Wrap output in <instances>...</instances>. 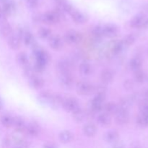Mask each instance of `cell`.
<instances>
[{
  "label": "cell",
  "mask_w": 148,
  "mask_h": 148,
  "mask_svg": "<svg viewBox=\"0 0 148 148\" xmlns=\"http://www.w3.org/2000/svg\"><path fill=\"white\" fill-rule=\"evenodd\" d=\"M94 86L88 82H80L77 86V91L81 95H89L93 93Z\"/></svg>",
  "instance_id": "cell-1"
},
{
  "label": "cell",
  "mask_w": 148,
  "mask_h": 148,
  "mask_svg": "<svg viewBox=\"0 0 148 148\" xmlns=\"http://www.w3.org/2000/svg\"><path fill=\"white\" fill-rule=\"evenodd\" d=\"M62 106L64 107L65 111L72 113L79 108V103L77 100L75 98H68L64 100L62 103Z\"/></svg>",
  "instance_id": "cell-2"
},
{
  "label": "cell",
  "mask_w": 148,
  "mask_h": 148,
  "mask_svg": "<svg viewBox=\"0 0 148 148\" xmlns=\"http://www.w3.org/2000/svg\"><path fill=\"white\" fill-rule=\"evenodd\" d=\"M130 119L128 111L126 110H121L117 108V111L116 113V122L119 125H124L127 124Z\"/></svg>",
  "instance_id": "cell-3"
},
{
  "label": "cell",
  "mask_w": 148,
  "mask_h": 148,
  "mask_svg": "<svg viewBox=\"0 0 148 148\" xmlns=\"http://www.w3.org/2000/svg\"><path fill=\"white\" fill-rule=\"evenodd\" d=\"M64 38L67 43L71 44L77 43L81 40V34L75 30H69L65 34Z\"/></svg>",
  "instance_id": "cell-4"
},
{
  "label": "cell",
  "mask_w": 148,
  "mask_h": 148,
  "mask_svg": "<svg viewBox=\"0 0 148 148\" xmlns=\"http://www.w3.org/2000/svg\"><path fill=\"white\" fill-rule=\"evenodd\" d=\"M118 27L113 24H108L103 27V35L108 38H114L118 35Z\"/></svg>",
  "instance_id": "cell-5"
},
{
  "label": "cell",
  "mask_w": 148,
  "mask_h": 148,
  "mask_svg": "<svg viewBox=\"0 0 148 148\" xmlns=\"http://www.w3.org/2000/svg\"><path fill=\"white\" fill-rule=\"evenodd\" d=\"M49 46L53 50L58 51L61 49L63 46V42H62V38L59 36H51L49 38Z\"/></svg>",
  "instance_id": "cell-6"
},
{
  "label": "cell",
  "mask_w": 148,
  "mask_h": 148,
  "mask_svg": "<svg viewBox=\"0 0 148 148\" xmlns=\"http://www.w3.org/2000/svg\"><path fill=\"white\" fill-rule=\"evenodd\" d=\"M60 83L65 88H72L74 83L73 78L69 73L62 74L60 78Z\"/></svg>",
  "instance_id": "cell-7"
},
{
  "label": "cell",
  "mask_w": 148,
  "mask_h": 148,
  "mask_svg": "<svg viewBox=\"0 0 148 148\" xmlns=\"http://www.w3.org/2000/svg\"><path fill=\"white\" fill-rule=\"evenodd\" d=\"M29 85L34 89H40L44 85V81L41 77L38 76H33L29 79Z\"/></svg>",
  "instance_id": "cell-8"
},
{
  "label": "cell",
  "mask_w": 148,
  "mask_h": 148,
  "mask_svg": "<svg viewBox=\"0 0 148 148\" xmlns=\"http://www.w3.org/2000/svg\"><path fill=\"white\" fill-rule=\"evenodd\" d=\"M83 132L87 137H94L97 133L96 126L93 123H88L83 127Z\"/></svg>",
  "instance_id": "cell-9"
},
{
  "label": "cell",
  "mask_w": 148,
  "mask_h": 148,
  "mask_svg": "<svg viewBox=\"0 0 148 148\" xmlns=\"http://www.w3.org/2000/svg\"><path fill=\"white\" fill-rule=\"evenodd\" d=\"M25 131L26 132V133L29 136L36 137L39 134L40 129H39V126L37 124H36V123H30L28 125L26 126Z\"/></svg>",
  "instance_id": "cell-10"
},
{
  "label": "cell",
  "mask_w": 148,
  "mask_h": 148,
  "mask_svg": "<svg viewBox=\"0 0 148 148\" xmlns=\"http://www.w3.org/2000/svg\"><path fill=\"white\" fill-rule=\"evenodd\" d=\"M97 121H98V123L100 125L106 127H108V126H109L111 124V119L109 115L103 113V114H101L100 115H98V116L97 117Z\"/></svg>",
  "instance_id": "cell-11"
},
{
  "label": "cell",
  "mask_w": 148,
  "mask_h": 148,
  "mask_svg": "<svg viewBox=\"0 0 148 148\" xmlns=\"http://www.w3.org/2000/svg\"><path fill=\"white\" fill-rule=\"evenodd\" d=\"M59 139L62 143H69L73 140V134L70 131L68 130H64L61 132L59 134Z\"/></svg>",
  "instance_id": "cell-12"
},
{
  "label": "cell",
  "mask_w": 148,
  "mask_h": 148,
  "mask_svg": "<svg viewBox=\"0 0 148 148\" xmlns=\"http://www.w3.org/2000/svg\"><path fill=\"white\" fill-rule=\"evenodd\" d=\"M114 72L111 69H105L101 74V79L104 83H109L114 79Z\"/></svg>",
  "instance_id": "cell-13"
},
{
  "label": "cell",
  "mask_w": 148,
  "mask_h": 148,
  "mask_svg": "<svg viewBox=\"0 0 148 148\" xmlns=\"http://www.w3.org/2000/svg\"><path fill=\"white\" fill-rule=\"evenodd\" d=\"M104 139L107 143H114L118 140L119 133L115 130H110L106 133L104 136Z\"/></svg>",
  "instance_id": "cell-14"
},
{
  "label": "cell",
  "mask_w": 148,
  "mask_h": 148,
  "mask_svg": "<svg viewBox=\"0 0 148 148\" xmlns=\"http://www.w3.org/2000/svg\"><path fill=\"white\" fill-rule=\"evenodd\" d=\"M57 67L59 72L62 73V74H68L70 72V64L69 63V62H67L66 60H62L60 62H59Z\"/></svg>",
  "instance_id": "cell-15"
},
{
  "label": "cell",
  "mask_w": 148,
  "mask_h": 148,
  "mask_svg": "<svg viewBox=\"0 0 148 148\" xmlns=\"http://www.w3.org/2000/svg\"><path fill=\"white\" fill-rule=\"evenodd\" d=\"M53 95L49 91H43L41 92L38 96L39 101L42 103L45 104H50L51 101V98Z\"/></svg>",
  "instance_id": "cell-16"
},
{
  "label": "cell",
  "mask_w": 148,
  "mask_h": 148,
  "mask_svg": "<svg viewBox=\"0 0 148 148\" xmlns=\"http://www.w3.org/2000/svg\"><path fill=\"white\" fill-rule=\"evenodd\" d=\"M12 125L14 126L16 130L18 132H23V131H25V129L26 127L24 121L20 117H15V118L13 119Z\"/></svg>",
  "instance_id": "cell-17"
},
{
  "label": "cell",
  "mask_w": 148,
  "mask_h": 148,
  "mask_svg": "<svg viewBox=\"0 0 148 148\" xmlns=\"http://www.w3.org/2000/svg\"><path fill=\"white\" fill-rule=\"evenodd\" d=\"M22 38L23 39L24 43L26 45V46H33L35 44H36L34 37H33V36L31 34V33H30V32L25 31L24 34L23 35Z\"/></svg>",
  "instance_id": "cell-18"
},
{
  "label": "cell",
  "mask_w": 148,
  "mask_h": 148,
  "mask_svg": "<svg viewBox=\"0 0 148 148\" xmlns=\"http://www.w3.org/2000/svg\"><path fill=\"white\" fill-rule=\"evenodd\" d=\"M21 38L17 35V36H12L10 38L9 40V46L11 49L16 50L19 49L20 46V42H21Z\"/></svg>",
  "instance_id": "cell-19"
},
{
  "label": "cell",
  "mask_w": 148,
  "mask_h": 148,
  "mask_svg": "<svg viewBox=\"0 0 148 148\" xmlns=\"http://www.w3.org/2000/svg\"><path fill=\"white\" fill-rule=\"evenodd\" d=\"M72 116H73L74 119L77 121V122H82L84 119H85L86 114L83 111V110L79 107L77 109L75 110V111L72 112Z\"/></svg>",
  "instance_id": "cell-20"
},
{
  "label": "cell",
  "mask_w": 148,
  "mask_h": 148,
  "mask_svg": "<svg viewBox=\"0 0 148 148\" xmlns=\"http://www.w3.org/2000/svg\"><path fill=\"white\" fill-rule=\"evenodd\" d=\"M103 110L105 111V114H108V115L110 116L111 114H116V113L117 106L114 103L109 102L103 106Z\"/></svg>",
  "instance_id": "cell-21"
},
{
  "label": "cell",
  "mask_w": 148,
  "mask_h": 148,
  "mask_svg": "<svg viewBox=\"0 0 148 148\" xmlns=\"http://www.w3.org/2000/svg\"><path fill=\"white\" fill-rule=\"evenodd\" d=\"M130 66L133 71L136 72L137 70H140L142 66V60L139 57H134L130 61Z\"/></svg>",
  "instance_id": "cell-22"
},
{
  "label": "cell",
  "mask_w": 148,
  "mask_h": 148,
  "mask_svg": "<svg viewBox=\"0 0 148 148\" xmlns=\"http://www.w3.org/2000/svg\"><path fill=\"white\" fill-rule=\"evenodd\" d=\"M64 100L62 99V96L59 95H53L51 101L50 105L53 108H59L60 106H62V103H63Z\"/></svg>",
  "instance_id": "cell-23"
},
{
  "label": "cell",
  "mask_w": 148,
  "mask_h": 148,
  "mask_svg": "<svg viewBox=\"0 0 148 148\" xmlns=\"http://www.w3.org/2000/svg\"><path fill=\"white\" fill-rule=\"evenodd\" d=\"M79 72L83 75H89L92 72V67L88 62H82L79 65Z\"/></svg>",
  "instance_id": "cell-24"
},
{
  "label": "cell",
  "mask_w": 148,
  "mask_h": 148,
  "mask_svg": "<svg viewBox=\"0 0 148 148\" xmlns=\"http://www.w3.org/2000/svg\"><path fill=\"white\" fill-rule=\"evenodd\" d=\"M38 36L41 39H49L51 36V31L49 29L46 28V27H41L40 30L38 31Z\"/></svg>",
  "instance_id": "cell-25"
},
{
  "label": "cell",
  "mask_w": 148,
  "mask_h": 148,
  "mask_svg": "<svg viewBox=\"0 0 148 148\" xmlns=\"http://www.w3.org/2000/svg\"><path fill=\"white\" fill-rule=\"evenodd\" d=\"M124 45L123 44L122 41H116L114 44L112 45L111 47V51L114 54H119L122 51L123 49H124Z\"/></svg>",
  "instance_id": "cell-26"
},
{
  "label": "cell",
  "mask_w": 148,
  "mask_h": 148,
  "mask_svg": "<svg viewBox=\"0 0 148 148\" xmlns=\"http://www.w3.org/2000/svg\"><path fill=\"white\" fill-rule=\"evenodd\" d=\"M17 61L22 66H25L28 64V57H27V54L24 52L18 53V55L17 56Z\"/></svg>",
  "instance_id": "cell-27"
},
{
  "label": "cell",
  "mask_w": 148,
  "mask_h": 148,
  "mask_svg": "<svg viewBox=\"0 0 148 148\" xmlns=\"http://www.w3.org/2000/svg\"><path fill=\"white\" fill-rule=\"evenodd\" d=\"M136 40V37L134 34L132 33H130V34L127 35L124 37V38L122 40V43L124 46H132L133 43L135 42Z\"/></svg>",
  "instance_id": "cell-28"
},
{
  "label": "cell",
  "mask_w": 148,
  "mask_h": 148,
  "mask_svg": "<svg viewBox=\"0 0 148 148\" xmlns=\"http://www.w3.org/2000/svg\"><path fill=\"white\" fill-rule=\"evenodd\" d=\"M134 79H135L136 82L142 83L145 79V74L141 69L136 71V72H134Z\"/></svg>",
  "instance_id": "cell-29"
},
{
  "label": "cell",
  "mask_w": 148,
  "mask_h": 148,
  "mask_svg": "<svg viewBox=\"0 0 148 148\" xmlns=\"http://www.w3.org/2000/svg\"><path fill=\"white\" fill-rule=\"evenodd\" d=\"M72 17H73L74 21L77 23H79V24L84 23L85 22V20H86V19H85V16L80 12L74 13Z\"/></svg>",
  "instance_id": "cell-30"
},
{
  "label": "cell",
  "mask_w": 148,
  "mask_h": 148,
  "mask_svg": "<svg viewBox=\"0 0 148 148\" xmlns=\"http://www.w3.org/2000/svg\"><path fill=\"white\" fill-rule=\"evenodd\" d=\"M92 34H93V36L96 38H102L103 36H104L103 27H101V26H96V27H95L93 30H92Z\"/></svg>",
  "instance_id": "cell-31"
},
{
  "label": "cell",
  "mask_w": 148,
  "mask_h": 148,
  "mask_svg": "<svg viewBox=\"0 0 148 148\" xmlns=\"http://www.w3.org/2000/svg\"><path fill=\"white\" fill-rule=\"evenodd\" d=\"M143 17L140 16H136L131 21V26L133 27H139L143 24Z\"/></svg>",
  "instance_id": "cell-32"
},
{
  "label": "cell",
  "mask_w": 148,
  "mask_h": 148,
  "mask_svg": "<svg viewBox=\"0 0 148 148\" xmlns=\"http://www.w3.org/2000/svg\"><path fill=\"white\" fill-rule=\"evenodd\" d=\"M34 69H33V67L31 66H29L28 64L26 65V66H24V69H23V73L25 75L26 77H32L33 76H34Z\"/></svg>",
  "instance_id": "cell-33"
},
{
  "label": "cell",
  "mask_w": 148,
  "mask_h": 148,
  "mask_svg": "<svg viewBox=\"0 0 148 148\" xmlns=\"http://www.w3.org/2000/svg\"><path fill=\"white\" fill-rule=\"evenodd\" d=\"M33 69H34L35 72H38V73H41L43 71L45 70V68H46V65L40 63V62H36L34 66H33Z\"/></svg>",
  "instance_id": "cell-34"
},
{
  "label": "cell",
  "mask_w": 148,
  "mask_h": 148,
  "mask_svg": "<svg viewBox=\"0 0 148 148\" xmlns=\"http://www.w3.org/2000/svg\"><path fill=\"white\" fill-rule=\"evenodd\" d=\"M93 92H95V95H106V88L103 85H98L96 88L94 87Z\"/></svg>",
  "instance_id": "cell-35"
},
{
  "label": "cell",
  "mask_w": 148,
  "mask_h": 148,
  "mask_svg": "<svg viewBox=\"0 0 148 148\" xmlns=\"http://www.w3.org/2000/svg\"><path fill=\"white\" fill-rule=\"evenodd\" d=\"M1 123L5 127H9L12 125L13 119L12 117L9 116H4L1 119Z\"/></svg>",
  "instance_id": "cell-36"
},
{
  "label": "cell",
  "mask_w": 148,
  "mask_h": 148,
  "mask_svg": "<svg viewBox=\"0 0 148 148\" xmlns=\"http://www.w3.org/2000/svg\"><path fill=\"white\" fill-rule=\"evenodd\" d=\"M137 124H138V125L140 126V127H146V126H147L145 116L143 115V114L140 115V116L137 118Z\"/></svg>",
  "instance_id": "cell-37"
},
{
  "label": "cell",
  "mask_w": 148,
  "mask_h": 148,
  "mask_svg": "<svg viewBox=\"0 0 148 148\" xmlns=\"http://www.w3.org/2000/svg\"><path fill=\"white\" fill-rule=\"evenodd\" d=\"M57 17L53 14H47L44 17V21L47 23H54L56 22Z\"/></svg>",
  "instance_id": "cell-38"
},
{
  "label": "cell",
  "mask_w": 148,
  "mask_h": 148,
  "mask_svg": "<svg viewBox=\"0 0 148 148\" xmlns=\"http://www.w3.org/2000/svg\"><path fill=\"white\" fill-rule=\"evenodd\" d=\"M0 32L4 36H8L11 33V27L10 25H8L3 26L1 28V31Z\"/></svg>",
  "instance_id": "cell-39"
},
{
  "label": "cell",
  "mask_w": 148,
  "mask_h": 148,
  "mask_svg": "<svg viewBox=\"0 0 148 148\" xmlns=\"http://www.w3.org/2000/svg\"><path fill=\"white\" fill-rule=\"evenodd\" d=\"M124 87L126 90H130L132 89L133 87H134V84H133V82L132 80L127 79V80H126L125 82H124Z\"/></svg>",
  "instance_id": "cell-40"
},
{
  "label": "cell",
  "mask_w": 148,
  "mask_h": 148,
  "mask_svg": "<svg viewBox=\"0 0 148 148\" xmlns=\"http://www.w3.org/2000/svg\"><path fill=\"white\" fill-rule=\"evenodd\" d=\"M130 148H141V145H140L139 143H133L131 145Z\"/></svg>",
  "instance_id": "cell-41"
},
{
  "label": "cell",
  "mask_w": 148,
  "mask_h": 148,
  "mask_svg": "<svg viewBox=\"0 0 148 148\" xmlns=\"http://www.w3.org/2000/svg\"><path fill=\"white\" fill-rule=\"evenodd\" d=\"M43 148H55V147L54 146L52 145L47 144V145H45L43 146Z\"/></svg>",
  "instance_id": "cell-42"
},
{
  "label": "cell",
  "mask_w": 148,
  "mask_h": 148,
  "mask_svg": "<svg viewBox=\"0 0 148 148\" xmlns=\"http://www.w3.org/2000/svg\"><path fill=\"white\" fill-rule=\"evenodd\" d=\"M113 148H124V146L121 144H118V145H116Z\"/></svg>",
  "instance_id": "cell-43"
},
{
  "label": "cell",
  "mask_w": 148,
  "mask_h": 148,
  "mask_svg": "<svg viewBox=\"0 0 148 148\" xmlns=\"http://www.w3.org/2000/svg\"><path fill=\"white\" fill-rule=\"evenodd\" d=\"M145 98H148V90H146L145 93Z\"/></svg>",
  "instance_id": "cell-44"
},
{
  "label": "cell",
  "mask_w": 148,
  "mask_h": 148,
  "mask_svg": "<svg viewBox=\"0 0 148 148\" xmlns=\"http://www.w3.org/2000/svg\"><path fill=\"white\" fill-rule=\"evenodd\" d=\"M16 148H22V147H16Z\"/></svg>",
  "instance_id": "cell-45"
}]
</instances>
